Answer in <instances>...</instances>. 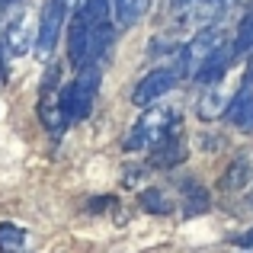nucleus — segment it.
Instances as JSON below:
<instances>
[{
	"instance_id": "423d86ee",
	"label": "nucleus",
	"mask_w": 253,
	"mask_h": 253,
	"mask_svg": "<svg viewBox=\"0 0 253 253\" xmlns=\"http://www.w3.org/2000/svg\"><path fill=\"white\" fill-rule=\"evenodd\" d=\"M176 86V74H173L170 68H157V71H151L148 77H141L135 86V93H131V103L135 106H154L161 96H167V93Z\"/></svg>"
},
{
	"instance_id": "9b49d317",
	"label": "nucleus",
	"mask_w": 253,
	"mask_h": 253,
	"mask_svg": "<svg viewBox=\"0 0 253 253\" xmlns=\"http://www.w3.org/2000/svg\"><path fill=\"white\" fill-rule=\"evenodd\" d=\"M231 61H234V45L228 42L215 58H211L209 64H205V71L196 77V81H202V84H209V86H211V84H218V81H224V71L231 68Z\"/></svg>"
},
{
	"instance_id": "6ab92c4d",
	"label": "nucleus",
	"mask_w": 253,
	"mask_h": 253,
	"mask_svg": "<svg viewBox=\"0 0 253 253\" xmlns=\"http://www.w3.org/2000/svg\"><path fill=\"white\" fill-rule=\"evenodd\" d=\"M148 6H151V0H135V13H138V16H141Z\"/></svg>"
},
{
	"instance_id": "aec40b11",
	"label": "nucleus",
	"mask_w": 253,
	"mask_h": 253,
	"mask_svg": "<svg viewBox=\"0 0 253 253\" xmlns=\"http://www.w3.org/2000/svg\"><path fill=\"white\" fill-rule=\"evenodd\" d=\"M250 205H253V196H250Z\"/></svg>"
},
{
	"instance_id": "20e7f679",
	"label": "nucleus",
	"mask_w": 253,
	"mask_h": 253,
	"mask_svg": "<svg viewBox=\"0 0 253 253\" xmlns=\"http://www.w3.org/2000/svg\"><path fill=\"white\" fill-rule=\"evenodd\" d=\"M231 10V0H176L173 3V16L179 26H196V29H209L218 19H224Z\"/></svg>"
},
{
	"instance_id": "1a4fd4ad",
	"label": "nucleus",
	"mask_w": 253,
	"mask_h": 253,
	"mask_svg": "<svg viewBox=\"0 0 253 253\" xmlns=\"http://www.w3.org/2000/svg\"><path fill=\"white\" fill-rule=\"evenodd\" d=\"M186 161V141H183V135H170L164 144H157L154 148V154H151V164L154 167H173V164H183Z\"/></svg>"
},
{
	"instance_id": "39448f33",
	"label": "nucleus",
	"mask_w": 253,
	"mask_h": 253,
	"mask_svg": "<svg viewBox=\"0 0 253 253\" xmlns=\"http://www.w3.org/2000/svg\"><path fill=\"white\" fill-rule=\"evenodd\" d=\"M61 23H64V3L61 0H48V3L42 6V19H39V32H36V55L42 58V61L55 51Z\"/></svg>"
},
{
	"instance_id": "2eb2a0df",
	"label": "nucleus",
	"mask_w": 253,
	"mask_h": 253,
	"mask_svg": "<svg viewBox=\"0 0 253 253\" xmlns=\"http://www.w3.org/2000/svg\"><path fill=\"white\" fill-rule=\"evenodd\" d=\"M183 196H186V211H189V215L209 209V192H205L202 186H196L192 179H186V183H183Z\"/></svg>"
},
{
	"instance_id": "a211bd4d",
	"label": "nucleus",
	"mask_w": 253,
	"mask_h": 253,
	"mask_svg": "<svg viewBox=\"0 0 253 253\" xmlns=\"http://www.w3.org/2000/svg\"><path fill=\"white\" fill-rule=\"evenodd\" d=\"M19 0H0V19L6 16V13H10V6H16Z\"/></svg>"
},
{
	"instance_id": "ddd939ff",
	"label": "nucleus",
	"mask_w": 253,
	"mask_h": 253,
	"mask_svg": "<svg viewBox=\"0 0 253 253\" xmlns=\"http://www.w3.org/2000/svg\"><path fill=\"white\" fill-rule=\"evenodd\" d=\"M29 250V237L19 224H0V253H26Z\"/></svg>"
},
{
	"instance_id": "4468645a",
	"label": "nucleus",
	"mask_w": 253,
	"mask_h": 253,
	"mask_svg": "<svg viewBox=\"0 0 253 253\" xmlns=\"http://www.w3.org/2000/svg\"><path fill=\"white\" fill-rule=\"evenodd\" d=\"M109 13H112V23H116V29H128V26L138 19L135 0H109Z\"/></svg>"
},
{
	"instance_id": "dca6fc26",
	"label": "nucleus",
	"mask_w": 253,
	"mask_h": 253,
	"mask_svg": "<svg viewBox=\"0 0 253 253\" xmlns=\"http://www.w3.org/2000/svg\"><path fill=\"white\" fill-rule=\"evenodd\" d=\"M141 205H144L148 211H154V215H167V211L173 209L170 199L164 196L161 189H144V192H141Z\"/></svg>"
},
{
	"instance_id": "f03ea898",
	"label": "nucleus",
	"mask_w": 253,
	"mask_h": 253,
	"mask_svg": "<svg viewBox=\"0 0 253 253\" xmlns=\"http://www.w3.org/2000/svg\"><path fill=\"white\" fill-rule=\"evenodd\" d=\"M179 112L170 106H154L135 122L131 135L125 138V151H154L157 144H164L170 135H176Z\"/></svg>"
},
{
	"instance_id": "f8f14e48",
	"label": "nucleus",
	"mask_w": 253,
	"mask_h": 253,
	"mask_svg": "<svg viewBox=\"0 0 253 253\" xmlns=\"http://www.w3.org/2000/svg\"><path fill=\"white\" fill-rule=\"evenodd\" d=\"M231 122L241 131H253V90H237L231 103Z\"/></svg>"
},
{
	"instance_id": "f257e3e1",
	"label": "nucleus",
	"mask_w": 253,
	"mask_h": 253,
	"mask_svg": "<svg viewBox=\"0 0 253 253\" xmlns=\"http://www.w3.org/2000/svg\"><path fill=\"white\" fill-rule=\"evenodd\" d=\"M99 81H103L99 68L96 64H86V68H81V74L61 90V96H58V112H61L64 125L81 122V119L90 116L93 103H96V93H99Z\"/></svg>"
},
{
	"instance_id": "9d476101",
	"label": "nucleus",
	"mask_w": 253,
	"mask_h": 253,
	"mask_svg": "<svg viewBox=\"0 0 253 253\" xmlns=\"http://www.w3.org/2000/svg\"><path fill=\"white\" fill-rule=\"evenodd\" d=\"M250 176H253V157L241 154V157H234V164H231L228 170H224V176H221V189H228V192L244 189V186L250 183Z\"/></svg>"
},
{
	"instance_id": "6e6552de",
	"label": "nucleus",
	"mask_w": 253,
	"mask_h": 253,
	"mask_svg": "<svg viewBox=\"0 0 253 253\" xmlns=\"http://www.w3.org/2000/svg\"><path fill=\"white\" fill-rule=\"evenodd\" d=\"M234 96H237V90L224 86V81L211 84L209 93L199 99V119H205V122H215V119H221L224 109L231 106V99H234Z\"/></svg>"
},
{
	"instance_id": "0eeeda50",
	"label": "nucleus",
	"mask_w": 253,
	"mask_h": 253,
	"mask_svg": "<svg viewBox=\"0 0 253 253\" xmlns=\"http://www.w3.org/2000/svg\"><path fill=\"white\" fill-rule=\"evenodd\" d=\"M6 51H10L13 58L26 55V51L32 48V26H29V13L19 6V13H13L10 23H6Z\"/></svg>"
},
{
	"instance_id": "7ed1b4c3",
	"label": "nucleus",
	"mask_w": 253,
	"mask_h": 253,
	"mask_svg": "<svg viewBox=\"0 0 253 253\" xmlns=\"http://www.w3.org/2000/svg\"><path fill=\"white\" fill-rule=\"evenodd\" d=\"M228 45V36H224L218 26H209V29H199L196 36L189 39V45L183 48L179 55V74L183 77H192L196 81L199 74L205 71V64L218 55V51Z\"/></svg>"
},
{
	"instance_id": "f3484780",
	"label": "nucleus",
	"mask_w": 253,
	"mask_h": 253,
	"mask_svg": "<svg viewBox=\"0 0 253 253\" xmlns=\"http://www.w3.org/2000/svg\"><path fill=\"white\" fill-rule=\"evenodd\" d=\"M234 244H237V247H244V250H253V228H250V231H244V234L237 237Z\"/></svg>"
}]
</instances>
